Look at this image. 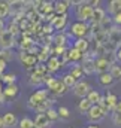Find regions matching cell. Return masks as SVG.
Returning <instances> with one entry per match:
<instances>
[{
	"label": "cell",
	"instance_id": "cell-1",
	"mask_svg": "<svg viewBox=\"0 0 121 128\" xmlns=\"http://www.w3.org/2000/svg\"><path fill=\"white\" fill-rule=\"evenodd\" d=\"M93 12H94V8H91L88 4V2H82L76 8V18H78L79 22H87L88 24V21H91V18H93Z\"/></svg>",
	"mask_w": 121,
	"mask_h": 128
},
{
	"label": "cell",
	"instance_id": "cell-2",
	"mask_svg": "<svg viewBox=\"0 0 121 128\" xmlns=\"http://www.w3.org/2000/svg\"><path fill=\"white\" fill-rule=\"evenodd\" d=\"M90 33V26L87 22H73L70 27V34L78 37V39H87V34Z\"/></svg>",
	"mask_w": 121,
	"mask_h": 128
},
{
	"label": "cell",
	"instance_id": "cell-3",
	"mask_svg": "<svg viewBox=\"0 0 121 128\" xmlns=\"http://www.w3.org/2000/svg\"><path fill=\"white\" fill-rule=\"evenodd\" d=\"M46 100H48V91L46 90H39V91L33 92L30 96V98H29V107L31 110H34L39 104H42Z\"/></svg>",
	"mask_w": 121,
	"mask_h": 128
},
{
	"label": "cell",
	"instance_id": "cell-4",
	"mask_svg": "<svg viewBox=\"0 0 121 128\" xmlns=\"http://www.w3.org/2000/svg\"><path fill=\"white\" fill-rule=\"evenodd\" d=\"M15 46V36H12L6 28L0 32V49H12Z\"/></svg>",
	"mask_w": 121,
	"mask_h": 128
},
{
	"label": "cell",
	"instance_id": "cell-5",
	"mask_svg": "<svg viewBox=\"0 0 121 128\" xmlns=\"http://www.w3.org/2000/svg\"><path fill=\"white\" fill-rule=\"evenodd\" d=\"M108 113L105 112V110H102L97 104L96 106H91V109L87 112V116H88V121L93 122V124H97V122H100L105 116H106Z\"/></svg>",
	"mask_w": 121,
	"mask_h": 128
},
{
	"label": "cell",
	"instance_id": "cell-6",
	"mask_svg": "<svg viewBox=\"0 0 121 128\" xmlns=\"http://www.w3.org/2000/svg\"><path fill=\"white\" fill-rule=\"evenodd\" d=\"M91 91V86L88 82H84V80H78L76 85L73 86V94L79 98H85L88 96V92Z\"/></svg>",
	"mask_w": 121,
	"mask_h": 128
},
{
	"label": "cell",
	"instance_id": "cell-7",
	"mask_svg": "<svg viewBox=\"0 0 121 128\" xmlns=\"http://www.w3.org/2000/svg\"><path fill=\"white\" fill-rule=\"evenodd\" d=\"M112 64L109 63L105 57H99L97 60H94V73L97 74H103V73H108L109 68H111Z\"/></svg>",
	"mask_w": 121,
	"mask_h": 128
},
{
	"label": "cell",
	"instance_id": "cell-8",
	"mask_svg": "<svg viewBox=\"0 0 121 128\" xmlns=\"http://www.w3.org/2000/svg\"><path fill=\"white\" fill-rule=\"evenodd\" d=\"M20 60H21L23 66H26L27 68H34V67L39 64L37 57H36L34 54H29V52H21V54H20Z\"/></svg>",
	"mask_w": 121,
	"mask_h": 128
},
{
	"label": "cell",
	"instance_id": "cell-9",
	"mask_svg": "<svg viewBox=\"0 0 121 128\" xmlns=\"http://www.w3.org/2000/svg\"><path fill=\"white\" fill-rule=\"evenodd\" d=\"M81 67L84 70V74H93L94 73V58H93V54H88V52L84 54Z\"/></svg>",
	"mask_w": 121,
	"mask_h": 128
},
{
	"label": "cell",
	"instance_id": "cell-10",
	"mask_svg": "<svg viewBox=\"0 0 121 128\" xmlns=\"http://www.w3.org/2000/svg\"><path fill=\"white\" fill-rule=\"evenodd\" d=\"M49 26H51L54 30H58L60 33H63V30H64L66 26H67V15H55V16L51 20Z\"/></svg>",
	"mask_w": 121,
	"mask_h": 128
},
{
	"label": "cell",
	"instance_id": "cell-11",
	"mask_svg": "<svg viewBox=\"0 0 121 128\" xmlns=\"http://www.w3.org/2000/svg\"><path fill=\"white\" fill-rule=\"evenodd\" d=\"M45 66H46L48 73H55V72H58V70H60V67L63 66V61H61L58 57L51 55V57L48 58V61L45 63Z\"/></svg>",
	"mask_w": 121,
	"mask_h": 128
},
{
	"label": "cell",
	"instance_id": "cell-12",
	"mask_svg": "<svg viewBox=\"0 0 121 128\" xmlns=\"http://www.w3.org/2000/svg\"><path fill=\"white\" fill-rule=\"evenodd\" d=\"M48 91H49V92H52L54 96H63V94L67 91V88L63 85V82H61V80L55 79V80L48 86Z\"/></svg>",
	"mask_w": 121,
	"mask_h": 128
},
{
	"label": "cell",
	"instance_id": "cell-13",
	"mask_svg": "<svg viewBox=\"0 0 121 128\" xmlns=\"http://www.w3.org/2000/svg\"><path fill=\"white\" fill-rule=\"evenodd\" d=\"M2 121H3V125L5 128H15L18 125V118H17V115L15 113H5L3 116H2Z\"/></svg>",
	"mask_w": 121,
	"mask_h": 128
},
{
	"label": "cell",
	"instance_id": "cell-14",
	"mask_svg": "<svg viewBox=\"0 0 121 128\" xmlns=\"http://www.w3.org/2000/svg\"><path fill=\"white\" fill-rule=\"evenodd\" d=\"M45 84V76L43 74H39L37 72H31V74H30V78H29V85L30 86H40V85H43Z\"/></svg>",
	"mask_w": 121,
	"mask_h": 128
},
{
	"label": "cell",
	"instance_id": "cell-15",
	"mask_svg": "<svg viewBox=\"0 0 121 128\" xmlns=\"http://www.w3.org/2000/svg\"><path fill=\"white\" fill-rule=\"evenodd\" d=\"M33 124H34V127H37V128H49V125H51V122L48 121V118H46L45 113H39V115H36Z\"/></svg>",
	"mask_w": 121,
	"mask_h": 128
},
{
	"label": "cell",
	"instance_id": "cell-16",
	"mask_svg": "<svg viewBox=\"0 0 121 128\" xmlns=\"http://www.w3.org/2000/svg\"><path fill=\"white\" fill-rule=\"evenodd\" d=\"M105 18H106V10H105L103 8H94L91 22H93V24H100Z\"/></svg>",
	"mask_w": 121,
	"mask_h": 128
},
{
	"label": "cell",
	"instance_id": "cell-17",
	"mask_svg": "<svg viewBox=\"0 0 121 128\" xmlns=\"http://www.w3.org/2000/svg\"><path fill=\"white\" fill-rule=\"evenodd\" d=\"M20 48L23 49V52H29V51H31L34 48V40L30 36H23V39L20 42Z\"/></svg>",
	"mask_w": 121,
	"mask_h": 128
},
{
	"label": "cell",
	"instance_id": "cell-18",
	"mask_svg": "<svg viewBox=\"0 0 121 128\" xmlns=\"http://www.w3.org/2000/svg\"><path fill=\"white\" fill-rule=\"evenodd\" d=\"M18 91H20V88L14 84V85H6L2 92H3L5 98H15V97L18 96Z\"/></svg>",
	"mask_w": 121,
	"mask_h": 128
},
{
	"label": "cell",
	"instance_id": "cell-19",
	"mask_svg": "<svg viewBox=\"0 0 121 128\" xmlns=\"http://www.w3.org/2000/svg\"><path fill=\"white\" fill-rule=\"evenodd\" d=\"M69 2H55L54 3V14L55 15H67Z\"/></svg>",
	"mask_w": 121,
	"mask_h": 128
},
{
	"label": "cell",
	"instance_id": "cell-20",
	"mask_svg": "<svg viewBox=\"0 0 121 128\" xmlns=\"http://www.w3.org/2000/svg\"><path fill=\"white\" fill-rule=\"evenodd\" d=\"M67 57H69V61L79 63V61H82L84 54H82V52H79V51H78V49H75V48H70V49H67Z\"/></svg>",
	"mask_w": 121,
	"mask_h": 128
},
{
	"label": "cell",
	"instance_id": "cell-21",
	"mask_svg": "<svg viewBox=\"0 0 121 128\" xmlns=\"http://www.w3.org/2000/svg\"><path fill=\"white\" fill-rule=\"evenodd\" d=\"M73 48H75V49H78L79 52L85 54V52L88 51V48H90V42H88V39H76V42H75Z\"/></svg>",
	"mask_w": 121,
	"mask_h": 128
},
{
	"label": "cell",
	"instance_id": "cell-22",
	"mask_svg": "<svg viewBox=\"0 0 121 128\" xmlns=\"http://www.w3.org/2000/svg\"><path fill=\"white\" fill-rule=\"evenodd\" d=\"M93 37H94V40H96V46H97V45H105V43L108 42V33H106V30H100V32L94 33Z\"/></svg>",
	"mask_w": 121,
	"mask_h": 128
},
{
	"label": "cell",
	"instance_id": "cell-23",
	"mask_svg": "<svg viewBox=\"0 0 121 128\" xmlns=\"http://www.w3.org/2000/svg\"><path fill=\"white\" fill-rule=\"evenodd\" d=\"M105 100H106V106H108L109 112H112L114 107H115L117 103H118V97L115 96V94H112V92H108V94L105 96Z\"/></svg>",
	"mask_w": 121,
	"mask_h": 128
},
{
	"label": "cell",
	"instance_id": "cell-24",
	"mask_svg": "<svg viewBox=\"0 0 121 128\" xmlns=\"http://www.w3.org/2000/svg\"><path fill=\"white\" fill-rule=\"evenodd\" d=\"M108 12L114 16V15H117V14H120L121 12V0H112V2H109V4H108Z\"/></svg>",
	"mask_w": 121,
	"mask_h": 128
},
{
	"label": "cell",
	"instance_id": "cell-25",
	"mask_svg": "<svg viewBox=\"0 0 121 128\" xmlns=\"http://www.w3.org/2000/svg\"><path fill=\"white\" fill-rule=\"evenodd\" d=\"M99 84L103 85V86H111L114 84V78L108 73H103V74H99Z\"/></svg>",
	"mask_w": 121,
	"mask_h": 128
},
{
	"label": "cell",
	"instance_id": "cell-26",
	"mask_svg": "<svg viewBox=\"0 0 121 128\" xmlns=\"http://www.w3.org/2000/svg\"><path fill=\"white\" fill-rule=\"evenodd\" d=\"M52 103H54V100H51V98H48L46 101H43L42 104H39L36 109H34V112L39 115V113H46V110L48 109H51L52 107Z\"/></svg>",
	"mask_w": 121,
	"mask_h": 128
},
{
	"label": "cell",
	"instance_id": "cell-27",
	"mask_svg": "<svg viewBox=\"0 0 121 128\" xmlns=\"http://www.w3.org/2000/svg\"><path fill=\"white\" fill-rule=\"evenodd\" d=\"M61 82H63V85L66 86V88H73L75 85H76V79L72 76V74H69V73H66L63 78H61Z\"/></svg>",
	"mask_w": 121,
	"mask_h": 128
},
{
	"label": "cell",
	"instance_id": "cell-28",
	"mask_svg": "<svg viewBox=\"0 0 121 128\" xmlns=\"http://www.w3.org/2000/svg\"><path fill=\"white\" fill-rule=\"evenodd\" d=\"M36 57H37V61H39L40 64H45L46 61H48V58H49V48L45 45L43 49H42L39 54H36Z\"/></svg>",
	"mask_w": 121,
	"mask_h": 128
},
{
	"label": "cell",
	"instance_id": "cell-29",
	"mask_svg": "<svg viewBox=\"0 0 121 128\" xmlns=\"http://www.w3.org/2000/svg\"><path fill=\"white\" fill-rule=\"evenodd\" d=\"M85 98H87V100L90 101L93 106H96V104H97V103L100 101L102 96H100V92H99V91H96V90H91L90 92H88V96L85 97Z\"/></svg>",
	"mask_w": 121,
	"mask_h": 128
},
{
	"label": "cell",
	"instance_id": "cell-30",
	"mask_svg": "<svg viewBox=\"0 0 121 128\" xmlns=\"http://www.w3.org/2000/svg\"><path fill=\"white\" fill-rule=\"evenodd\" d=\"M8 15H11V4H9V2H0V20L6 18Z\"/></svg>",
	"mask_w": 121,
	"mask_h": 128
},
{
	"label": "cell",
	"instance_id": "cell-31",
	"mask_svg": "<svg viewBox=\"0 0 121 128\" xmlns=\"http://www.w3.org/2000/svg\"><path fill=\"white\" fill-rule=\"evenodd\" d=\"M52 42L57 45V46H64L66 42H67V36L64 33H57L52 36Z\"/></svg>",
	"mask_w": 121,
	"mask_h": 128
},
{
	"label": "cell",
	"instance_id": "cell-32",
	"mask_svg": "<svg viewBox=\"0 0 121 128\" xmlns=\"http://www.w3.org/2000/svg\"><path fill=\"white\" fill-rule=\"evenodd\" d=\"M69 74H72L76 80H79V78H82V74H84V70H82V67H81V64H75L72 68H70V72H69Z\"/></svg>",
	"mask_w": 121,
	"mask_h": 128
},
{
	"label": "cell",
	"instance_id": "cell-33",
	"mask_svg": "<svg viewBox=\"0 0 121 128\" xmlns=\"http://www.w3.org/2000/svg\"><path fill=\"white\" fill-rule=\"evenodd\" d=\"M91 106H93V104H91L87 98H81V101L78 103V110H79L81 113H87L91 109Z\"/></svg>",
	"mask_w": 121,
	"mask_h": 128
},
{
	"label": "cell",
	"instance_id": "cell-34",
	"mask_svg": "<svg viewBox=\"0 0 121 128\" xmlns=\"http://www.w3.org/2000/svg\"><path fill=\"white\" fill-rule=\"evenodd\" d=\"M109 74L114 78V80H115V79L121 80V66H118V64H112L111 68H109Z\"/></svg>",
	"mask_w": 121,
	"mask_h": 128
},
{
	"label": "cell",
	"instance_id": "cell-35",
	"mask_svg": "<svg viewBox=\"0 0 121 128\" xmlns=\"http://www.w3.org/2000/svg\"><path fill=\"white\" fill-rule=\"evenodd\" d=\"M0 60L5 61L6 64L9 63V61H12V60H14L12 51H9V49H0Z\"/></svg>",
	"mask_w": 121,
	"mask_h": 128
},
{
	"label": "cell",
	"instance_id": "cell-36",
	"mask_svg": "<svg viewBox=\"0 0 121 128\" xmlns=\"http://www.w3.org/2000/svg\"><path fill=\"white\" fill-rule=\"evenodd\" d=\"M33 127H34V124H33V119H30V118L20 119L18 125H17V128H33Z\"/></svg>",
	"mask_w": 121,
	"mask_h": 128
},
{
	"label": "cell",
	"instance_id": "cell-37",
	"mask_svg": "<svg viewBox=\"0 0 121 128\" xmlns=\"http://www.w3.org/2000/svg\"><path fill=\"white\" fill-rule=\"evenodd\" d=\"M45 115H46V118H48V121H49V122H54V121H57V119H58V113H57V110H55L54 107L48 109Z\"/></svg>",
	"mask_w": 121,
	"mask_h": 128
},
{
	"label": "cell",
	"instance_id": "cell-38",
	"mask_svg": "<svg viewBox=\"0 0 121 128\" xmlns=\"http://www.w3.org/2000/svg\"><path fill=\"white\" fill-rule=\"evenodd\" d=\"M15 80H17V76L12 74V73H9V74H3V76H2V82H5L6 85H14Z\"/></svg>",
	"mask_w": 121,
	"mask_h": 128
},
{
	"label": "cell",
	"instance_id": "cell-39",
	"mask_svg": "<svg viewBox=\"0 0 121 128\" xmlns=\"http://www.w3.org/2000/svg\"><path fill=\"white\" fill-rule=\"evenodd\" d=\"M8 32L11 33L12 36H17L18 33H20V26H18V22H15V21H12L9 26H8V28H6Z\"/></svg>",
	"mask_w": 121,
	"mask_h": 128
},
{
	"label": "cell",
	"instance_id": "cell-40",
	"mask_svg": "<svg viewBox=\"0 0 121 128\" xmlns=\"http://www.w3.org/2000/svg\"><path fill=\"white\" fill-rule=\"evenodd\" d=\"M57 113H58V118H61V119H67L70 116V110L67 107H64V106H61V107L57 109Z\"/></svg>",
	"mask_w": 121,
	"mask_h": 128
},
{
	"label": "cell",
	"instance_id": "cell-41",
	"mask_svg": "<svg viewBox=\"0 0 121 128\" xmlns=\"http://www.w3.org/2000/svg\"><path fill=\"white\" fill-rule=\"evenodd\" d=\"M67 52V49H66V46H55V49L52 51V54H54V57H58V55H64Z\"/></svg>",
	"mask_w": 121,
	"mask_h": 128
},
{
	"label": "cell",
	"instance_id": "cell-42",
	"mask_svg": "<svg viewBox=\"0 0 121 128\" xmlns=\"http://www.w3.org/2000/svg\"><path fill=\"white\" fill-rule=\"evenodd\" d=\"M112 122H114L115 125L121 127V113H117V112L112 113Z\"/></svg>",
	"mask_w": 121,
	"mask_h": 128
},
{
	"label": "cell",
	"instance_id": "cell-43",
	"mask_svg": "<svg viewBox=\"0 0 121 128\" xmlns=\"http://www.w3.org/2000/svg\"><path fill=\"white\" fill-rule=\"evenodd\" d=\"M52 30H54V28H52L49 24H45V26L42 27V33H43V34H51V33H52Z\"/></svg>",
	"mask_w": 121,
	"mask_h": 128
},
{
	"label": "cell",
	"instance_id": "cell-44",
	"mask_svg": "<svg viewBox=\"0 0 121 128\" xmlns=\"http://www.w3.org/2000/svg\"><path fill=\"white\" fill-rule=\"evenodd\" d=\"M112 21H114V24H115V26H120V24H121V12L112 16Z\"/></svg>",
	"mask_w": 121,
	"mask_h": 128
},
{
	"label": "cell",
	"instance_id": "cell-45",
	"mask_svg": "<svg viewBox=\"0 0 121 128\" xmlns=\"http://www.w3.org/2000/svg\"><path fill=\"white\" fill-rule=\"evenodd\" d=\"M115 60L118 63H121V46H118V49L115 51Z\"/></svg>",
	"mask_w": 121,
	"mask_h": 128
},
{
	"label": "cell",
	"instance_id": "cell-46",
	"mask_svg": "<svg viewBox=\"0 0 121 128\" xmlns=\"http://www.w3.org/2000/svg\"><path fill=\"white\" fill-rule=\"evenodd\" d=\"M5 70H6V63L0 60V76H3V73H5Z\"/></svg>",
	"mask_w": 121,
	"mask_h": 128
},
{
	"label": "cell",
	"instance_id": "cell-47",
	"mask_svg": "<svg viewBox=\"0 0 121 128\" xmlns=\"http://www.w3.org/2000/svg\"><path fill=\"white\" fill-rule=\"evenodd\" d=\"M112 112H117V113H121V101H118L117 103V106L114 107V110Z\"/></svg>",
	"mask_w": 121,
	"mask_h": 128
},
{
	"label": "cell",
	"instance_id": "cell-48",
	"mask_svg": "<svg viewBox=\"0 0 121 128\" xmlns=\"http://www.w3.org/2000/svg\"><path fill=\"white\" fill-rule=\"evenodd\" d=\"M6 28V26H5V21L3 20H0V32H3Z\"/></svg>",
	"mask_w": 121,
	"mask_h": 128
},
{
	"label": "cell",
	"instance_id": "cell-49",
	"mask_svg": "<svg viewBox=\"0 0 121 128\" xmlns=\"http://www.w3.org/2000/svg\"><path fill=\"white\" fill-rule=\"evenodd\" d=\"M87 128H99V125H96V124H93V125H88Z\"/></svg>",
	"mask_w": 121,
	"mask_h": 128
},
{
	"label": "cell",
	"instance_id": "cell-50",
	"mask_svg": "<svg viewBox=\"0 0 121 128\" xmlns=\"http://www.w3.org/2000/svg\"><path fill=\"white\" fill-rule=\"evenodd\" d=\"M0 128H5V125H3V121H2V118H0Z\"/></svg>",
	"mask_w": 121,
	"mask_h": 128
},
{
	"label": "cell",
	"instance_id": "cell-51",
	"mask_svg": "<svg viewBox=\"0 0 121 128\" xmlns=\"http://www.w3.org/2000/svg\"><path fill=\"white\" fill-rule=\"evenodd\" d=\"M2 91H3V88H2V85H0V94H2Z\"/></svg>",
	"mask_w": 121,
	"mask_h": 128
},
{
	"label": "cell",
	"instance_id": "cell-52",
	"mask_svg": "<svg viewBox=\"0 0 121 128\" xmlns=\"http://www.w3.org/2000/svg\"><path fill=\"white\" fill-rule=\"evenodd\" d=\"M0 80H2V76H0Z\"/></svg>",
	"mask_w": 121,
	"mask_h": 128
},
{
	"label": "cell",
	"instance_id": "cell-53",
	"mask_svg": "<svg viewBox=\"0 0 121 128\" xmlns=\"http://www.w3.org/2000/svg\"><path fill=\"white\" fill-rule=\"evenodd\" d=\"M33 128H37V127H33Z\"/></svg>",
	"mask_w": 121,
	"mask_h": 128
},
{
	"label": "cell",
	"instance_id": "cell-54",
	"mask_svg": "<svg viewBox=\"0 0 121 128\" xmlns=\"http://www.w3.org/2000/svg\"><path fill=\"white\" fill-rule=\"evenodd\" d=\"M120 46H121V43H120Z\"/></svg>",
	"mask_w": 121,
	"mask_h": 128
}]
</instances>
